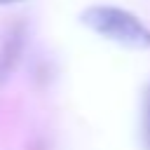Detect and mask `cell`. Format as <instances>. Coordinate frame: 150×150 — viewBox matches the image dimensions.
I'll return each mask as SVG.
<instances>
[{
  "mask_svg": "<svg viewBox=\"0 0 150 150\" xmlns=\"http://www.w3.org/2000/svg\"><path fill=\"white\" fill-rule=\"evenodd\" d=\"M80 21L103 40H110L120 47L127 49L150 47V28L129 9L115 5H89L80 14Z\"/></svg>",
  "mask_w": 150,
  "mask_h": 150,
  "instance_id": "cell-1",
  "label": "cell"
},
{
  "mask_svg": "<svg viewBox=\"0 0 150 150\" xmlns=\"http://www.w3.org/2000/svg\"><path fill=\"white\" fill-rule=\"evenodd\" d=\"M19 52H21V33L19 30H12L5 38L2 49H0V80L7 77L14 70V66L19 61Z\"/></svg>",
  "mask_w": 150,
  "mask_h": 150,
  "instance_id": "cell-2",
  "label": "cell"
},
{
  "mask_svg": "<svg viewBox=\"0 0 150 150\" xmlns=\"http://www.w3.org/2000/svg\"><path fill=\"white\" fill-rule=\"evenodd\" d=\"M143 134H145V145L150 150V89L145 96V115H143Z\"/></svg>",
  "mask_w": 150,
  "mask_h": 150,
  "instance_id": "cell-3",
  "label": "cell"
},
{
  "mask_svg": "<svg viewBox=\"0 0 150 150\" xmlns=\"http://www.w3.org/2000/svg\"><path fill=\"white\" fill-rule=\"evenodd\" d=\"M14 2H21V0H0V5H14Z\"/></svg>",
  "mask_w": 150,
  "mask_h": 150,
  "instance_id": "cell-4",
  "label": "cell"
}]
</instances>
